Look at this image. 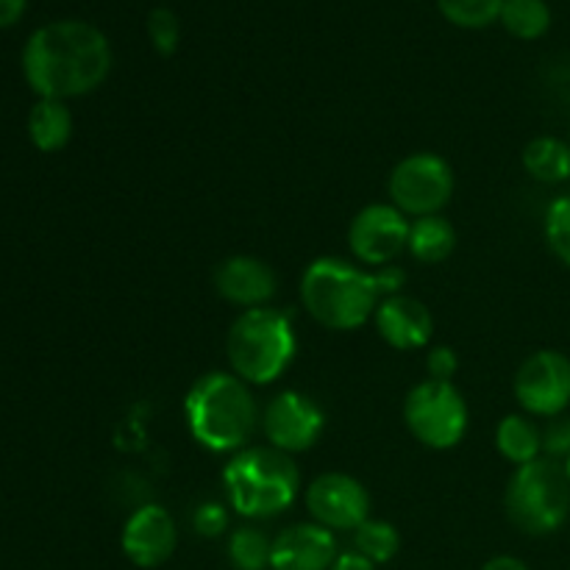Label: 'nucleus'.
<instances>
[{"instance_id":"nucleus-21","label":"nucleus","mask_w":570,"mask_h":570,"mask_svg":"<svg viewBox=\"0 0 570 570\" xmlns=\"http://www.w3.org/2000/svg\"><path fill=\"white\" fill-rule=\"evenodd\" d=\"M499 22L515 39L532 42V39L546 37L551 28V9L546 0H504Z\"/></svg>"},{"instance_id":"nucleus-15","label":"nucleus","mask_w":570,"mask_h":570,"mask_svg":"<svg viewBox=\"0 0 570 570\" xmlns=\"http://www.w3.org/2000/svg\"><path fill=\"white\" fill-rule=\"evenodd\" d=\"M215 287L220 298L243 309H259L278 293V278L267 262L256 256H228L215 273Z\"/></svg>"},{"instance_id":"nucleus-4","label":"nucleus","mask_w":570,"mask_h":570,"mask_svg":"<svg viewBox=\"0 0 570 570\" xmlns=\"http://www.w3.org/2000/svg\"><path fill=\"white\" fill-rule=\"evenodd\" d=\"M223 490L237 515L250 521L276 518L298 499L301 471L284 451L273 445H250L237 451L223 468Z\"/></svg>"},{"instance_id":"nucleus-26","label":"nucleus","mask_w":570,"mask_h":570,"mask_svg":"<svg viewBox=\"0 0 570 570\" xmlns=\"http://www.w3.org/2000/svg\"><path fill=\"white\" fill-rule=\"evenodd\" d=\"M145 28H148V39L154 45V50L159 56H173L178 50V42H181V22H178L176 11L167 9V6H159L148 14L145 20Z\"/></svg>"},{"instance_id":"nucleus-17","label":"nucleus","mask_w":570,"mask_h":570,"mask_svg":"<svg viewBox=\"0 0 570 570\" xmlns=\"http://www.w3.org/2000/svg\"><path fill=\"white\" fill-rule=\"evenodd\" d=\"M495 449L515 468L527 465L543 454V429H538V423L527 415L501 417L495 429Z\"/></svg>"},{"instance_id":"nucleus-11","label":"nucleus","mask_w":570,"mask_h":570,"mask_svg":"<svg viewBox=\"0 0 570 570\" xmlns=\"http://www.w3.org/2000/svg\"><path fill=\"white\" fill-rule=\"evenodd\" d=\"M262 429L273 449L293 456L309 451L323 438L326 415L309 395L298 390H284L276 399L267 401L262 412Z\"/></svg>"},{"instance_id":"nucleus-10","label":"nucleus","mask_w":570,"mask_h":570,"mask_svg":"<svg viewBox=\"0 0 570 570\" xmlns=\"http://www.w3.org/2000/svg\"><path fill=\"white\" fill-rule=\"evenodd\" d=\"M410 226L404 212L393 204L365 206L348 226L351 254L367 267H390L410 245Z\"/></svg>"},{"instance_id":"nucleus-1","label":"nucleus","mask_w":570,"mask_h":570,"mask_svg":"<svg viewBox=\"0 0 570 570\" xmlns=\"http://www.w3.org/2000/svg\"><path fill=\"white\" fill-rule=\"evenodd\" d=\"M109 70V39L83 20L42 26L22 50V72L39 98L67 100L87 95L106 81Z\"/></svg>"},{"instance_id":"nucleus-13","label":"nucleus","mask_w":570,"mask_h":570,"mask_svg":"<svg viewBox=\"0 0 570 570\" xmlns=\"http://www.w3.org/2000/svg\"><path fill=\"white\" fill-rule=\"evenodd\" d=\"M122 554L137 568H159L176 554L178 532L170 512L159 504H145L126 521L120 534Z\"/></svg>"},{"instance_id":"nucleus-2","label":"nucleus","mask_w":570,"mask_h":570,"mask_svg":"<svg viewBox=\"0 0 570 570\" xmlns=\"http://www.w3.org/2000/svg\"><path fill=\"white\" fill-rule=\"evenodd\" d=\"M404 273L395 267L362 271L337 256H321L301 276V304L312 321L332 332H354L373 321L379 304L395 295Z\"/></svg>"},{"instance_id":"nucleus-3","label":"nucleus","mask_w":570,"mask_h":570,"mask_svg":"<svg viewBox=\"0 0 570 570\" xmlns=\"http://www.w3.org/2000/svg\"><path fill=\"white\" fill-rule=\"evenodd\" d=\"M184 417L195 443L215 454H237L248 449L262 421L248 384L226 371L204 373L189 387Z\"/></svg>"},{"instance_id":"nucleus-22","label":"nucleus","mask_w":570,"mask_h":570,"mask_svg":"<svg viewBox=\"0 0 570 570\" xmlns=\"http://www.w3.org/2000/svg\"><path fill=\"white\" fill-rule=\"evenodd\" d=\"M401 549V534L393 523L379 521V518H367L360 529L354 532V551H360L365 560L373 566H387Z\"/></svg>"},{"instance_id":"nucleus-6","label":"nucleus","mask_w":570,"mask_h":570,"mask_svg":"<svg viewBox=\"0 0 570 570\" xmlns=\"http://www.w3.org/2000/svg\"><path fill=\"white\" fill-rule=\"evenodd\" d=\"M504 510L512 527L532 538L554 534L570 515V482L566 465L549 456L515 468L507 482Z\"/></svg>"},{"instance_id":"nucleus-8","label":"nucleus","mask_w":570,"mask_h":570,"mask_svg":"<svg viewBox=\"0 0 570 570\" xmlns=\"http://www.w3.org/2000/svg\"><path fill=\"white\" fill-rule=\"evenodd\" d=\"M387 193L390 204L406 217L438 215L454 195V170L438 154H410L390 173Z\"/></svg>"},{"instance_id":"nucleus-12","label":"nucleus","mask_w":570,"mask_h":570,"mask_svg":"<svg viewBox=\"0 0 570 570\" xmlns=\"http://www.w3.org/2000/svg\"><path fill=\"white\" fill-rule=\"evenodd\" d=\"M306 510L328 532H356L371 518V493L348 473H323L306 488Z\"/></svg>"},{"instance_id":"nucleus-29","label":"nucleus","mask_w":570,"mask_h":570,"mask_svg":"<svg viewBox=\"0 0 570 570\" xmlns=\"http://www.w3.org/2000/svg\"><path fill=\"white\" fill-rule=\"evenodd\" d=\"M426 371L432 382H451L460 371V360H456V351L449 345H438V348L429 351L426 356Z\"/></svg>"},{"instance_id":"nucleus-23","label":"nucleus","mask_w":570,"mask_h":570,"mask_svg":"<svg viewBox=\"0 0 570 570\" xmlns=\"http://www.w3.org/2000/svg\"><path fill=\"white\" fill-rule=\"evenodd\" d=\"M273 540L256 527H239L228 538V562L234 570H265L271 568Z\"/></svg>"},{"instance_id":"nucleus-16","label":"nucleus","mask_w":570,"mask_h":570,"mask_svg":"<svg viewBox=\"0 0 570 570\" xmlns=\"http://www.w3.org/2000/svg\"><path fill=\"white\" fill-rule=\"evenodd\" d=\"M373 323H376L379 337L395 351L423 348V345H429L434 332V317L429 312V306L421 304L417 298L399 293L387 295L379 304Z\"/></svg>"},{"instance_id":"nucleus-19","label":"nucleus","mask_w":570,"mask_h":570,"mask_svg":"<svg viewBox=\"0 0 570 570\" xmlns=\"http://www.w3.org/2000/svg\"><path fill=\"white\" fill-rule=\"evenodd\" d=\"M456 248V232L445 217L429 215L417 217L410 226V250L417 262L423 265H440V262L449 259Z\"/></svg>"},{"instance_id":"nucleus-5","label":"nucleus","mask_w":570,"mask_h":570,"mask_svg":"<svg viewBox=\"0 0 570 570\" xmlns=\"http://www.w3.org/2000/svg\"><path fill=\"white\" fill-rule=\"evenodd\" d=\"M298 337L284 312L245 309L232 323L226 337V356L234 376L245 384H273L293 365Z\"/></svg>"},{"instance_id":"nucleus-7","label":"nucleus","mask_w":570,"mask_h":570,"mask_svg":"<svg viewBox=\"0 0 570 570\" xmlns=\"http://www.w3.org/2000/svg\"><path fill=\"white\" fill-rule=\"evenodd\" d=\"M404 423L417 443L434 451H449L468 432V404L451 382L415 384L404 399Z\"/></svg>"},{"instance_id":"nucleus-28","label":"nucleus","mask_w":570,"mask_h":570,"mask_svg":"<svg viewBox=\"0 0 570 570\" xmlns=\"http://www.w3.org/2000/svg\"><path fill=\"white\" fill-rule=\"evenodd\" d=\"M193 523H195V532L204 534V538L209 540L220 538V534L228 529L226 507L217 504V501H206V504H200L198 510H195Z\"/></svg>"},{"instance_id":"nucleus-25","label":"nucleus","mask_w":570,"mask_h":570,"mask_svg":"<svg viewBox=\"0 0 570 570\" xmlns=\"http://www.w3.org/2000/svg\"><path fill=\"white\" fill-rule=\"evenodd\" d=\"M546 239L562 265L570 267V195H560L546 212Z\"/></svg>"},{"instance_id":"nucleus-31","label":"nucleus","mask_w":570,"mask_h":570,"mask_svg":"<svg viewBox=\"0 0 570 570\" xmlns=\"http://www.w3.org/2000/svg\"><path fill=\"white\" fill-rule=\"evenodd\" d=\"M26 11V0H0V28L17 22Z\"/></svg>"},{"instance_id":"nucleus-32","label":"nucleus","mask_w":570,"mask_h":570,"mask_svg":"<svg viewBox=\"0 0 570 570\" xmlns=\"http://www.w3.org/2000/svg\"><path fill=\"white\" fill-rule=\"evenodd\" d=\"M482 570H529V568L523 566L521 560H515V557L501 554V557H493V560L484 562Z\"/></svg>"},{"instance_id":"nucleus-18","label":"nucleus","mask_w":570,"mask_h":570,"mask_svg":"<svg viewBox=\"0 0 570 570\" xmlns=\"http://www.w3.org/2000/svg\"><path fill=\"white\" fill-rule=\"evenodd\" d=\"M28 134L42 154L65 148L72 137V115L65 100L39 98V104L28 115Z\"/></svg>"},{"instance_id":"nucleus-24","label":"nucleus","mask_w":570,"mask_h":570,"mask_svg":"<svg viewBox=\"0 0 570 570\" xmlns=\"http://www.w3.org/2000/svg\"><path fill=\"white\" fill-rule=\"evenodd\" d=\"M504 0H438V9L451 26L488 28L499 22Z\"/></svg>"},{"instance_id":"nucleus-27","label":"nucleus","mask_w":570,"mask_h":570,"mask_svg":"<svg viewBox=\"0 0 570 570\" xmlns=\"http://www.w3.org/2000/svg\"><path fill=\"white\" fill-rule=\"evenodd\" d=\"M543 454L549 460H562V465L570 460V415L551 417L549 426L543 429Z\"/></svg>"},{"instance_id":"nucleus-30","label":"nucleus","mask_w":570,"mask_h":570,"mask_svg":"<svg viewBox=\"0 0 570 570\" xmlns=\"http://www.w3.org/2000/svg\"><path fill=\"white\" fill-rule=\"evenodd\" d=\"M332 570H376V566H373L371 560H365L360 551H343V554H337V560H334Z\"/></svg>"},{"instance_id":"nucleus-14","label":"nucleus","mask_w":570,"mask_h":570,"mask_svg":"<svg viewBox=\"0 0 570 570\" xmlns=\"http://www.w3.org/2000/svg\"><path fill=\"white\" fill-rule=\"evenodd\" d=\"M337 540L321 523H295L276 534L271 570H332L337 560Z\"/></svg>"},{"instance_id":"nucleus-20","label":"nucleus","mask_w":570,"mask_h":570,"mask_svg":"<svg viewBox=\"0 0 570 570\" xmlns=\"http://www.w3.org/2000/svg\"><path fill=\"white\" fill-rule=\"evenodd\" d=\"M523 167L534 181L557 184L570 178V148L557 137H538L523 148Z\"/></svg>"},{"instance_id":"nucleus-9","label":"nucleus","mask_w":570,"mask_h":570,"mask_svg":"<svg viewBox=\"0 0 570 570\" xmlns=\"http://www.w3.org/2000/svg\"><path fill=\"white\" fill-rule=\"evenodd\" d=\"M512 393L529 415L560 417L570 406V360L560 351H538L518 367Z\"/></svg>"},{"instance_id":"nucleus-33","label":"nucleus","mask_w":570,"mask_h":570,"mask_svg":"<svg viewBox=\"0 0 570 570\" xmlns=\"http://www.w3.org/2000/svg\"><path fill=\"white\" fill-rule=\"evenodd\" d=\"M566 473H568V482H570V460L566 462Z\"/></svg>"}]
</instances>
